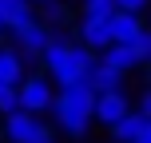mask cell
<instances>
[{
    "mask_svg": "<svg viewBox=\"0 0 151 143\" xmlns=\"http://www.w3.org/2000/svg\"><path fill=\"white\" fill-rule=\"evenodd\" d=\"M147 88H151V64H147Z\"/></svg>",
    "mask_w": 151,
    "mask_h": 143,
    "instance_id": "cell-23",
    "label": "cell"
},
{
    "mask_svg": "<svg viewBox=\"0 0 151 143\" xmlns=\"http://www.w3.org/2000/svg\"><path fill=\"white\" fill-rule=\"evenodd\" d=\"M12 111H20V88H4L0 83V115H12Z\"/></svg>",
    "mask_w": 151,
    "mask_h": 143,
    "instance_id": "cell-17",
    "label": "cell"
},
{
    "mask_svg": "<svg viewBox=\"0 0 151 143\" xmlns=\"http://www.w3.org/2000/svg\"><path fill=\"white\" fill-rule=\"evenodd\" d=\"M147 4H151V0H115V12H131V16H139Z\"/></svg>",
    "mask_w": 151,
    "mask_h": 143,
    "instance_id": "cell-19",
    "label": "cell"
},
{
    "mask_svg": "<svg viewBox=\"0 0 151 143\" xmlns=\"http://www.w3.org/2000/svg\"><path fill=\"white\" fill-rule=\"evenodd\" d=\"M147 127H151V123L143 119V115H139V111H131L127 119H119V123L111 127V143H139Z\"/></svg>",
    "mask_w": 151,
    "mask_h": 143,
    "instance_id": "cell-11",
    "label": "cell"
},
{
    "mask_svg": "<svg viewBox=\"0 0 151 143\" xmlns=\"http://www.w3.org/2000/svg\"><path fill=\"white\" fill-rule=\"evenodd\" d=\"M88 88L96 91V96H107V91H123V72L107 68V64H96V72H91Z\"/></svg>",
    "mask_w": 151,
    "mask_h": 143,
    "instance_id": "cell-12",
    "label": "cell"
},
{
    "mask_svg": "<svg viewBox=\"0 0 151 143\" xmlns=\"http://www.w3.org/2000/svg\"><path fill=\"white\" fill-rule=\"evenodd\" d=\"M52 36H56V28H48L44 20L28 24L24 32H16V44H20V56H24V60H40V56L48 52V44H52Z\"/></svg>",
    "mask_w": 151,
    "mask_h": 143,
    "instance_id": "cell-5",
    "label": "cell"
},
{
    "mask_svg": "<svg viewBox=\"0 0 151 143\" xmlns=\"http://www.w3.org/2000/svg\"><path fill=\"white\" fill-rule=\"evenodd\" d=\"M139 115L151 123V88H143V99H139Z\"/></svg>",
    "mask_w": 151,
    "mask_h": 143,
    "instance_id": "cell-20",
    "label": "cell"
},
{
    "mask_svg": "<svg viewBox=\"0 0 151 143\" xmlns=\"http://www.w3.org/2000/svg\"><path fill=\"white\" fill-rule=\"evenodd\" d=\"M4 32H8V28H4V20H0V36H4Z\"/></svg>",
    "mask_w": 151,
    "mask_h": 143,
    "instance_id": "cell-24",
    "label": "cell"
},
{
    "mask_svg": "<svg viewBox=\"0 0 151 143\" xmlns=\"http://www.w3.org/2000/svg\"><path fill=\"white\" fill-rule=\"evenodd\" d=\"M139 143H151V127H147V131H143V139H139Z\"/></svg>",
    "mask_w": 151,
    "mask_h": 143,
    "instance_id": "cell-22",
    "label": "cell"
},
{
    "mask_svg": "<svg viewBox=\"0 0 151 143\" xmlns=\"http://www.w3.org/2000/svg\"><path fill=\"white\" fill-rule=\"evenodd\" d=\"M0 20H4V28L12 32H24L28 24H36V8H32V0H0Z\"/></svg>",
    "mask_w": 151,
    "mask_h": 143,
    "instance_id": "cell-8",
    "label": "cell"
},
{
    "mask_svg": "<svg viewBox=\"0 0 151 143\" xmlns=\"http://www.w3.org/2000/svg\"><path fill=\"white\" fill-rule=\"evenodd\" d=\"M48 107H56L52 80H48V75H28V80L20 83V111L40 115V111H48Z\"/></svg>",
    "mask_w": 151,
    "mask_h": 143,
    "instance_id": "cell-3",
    "label": "cell"
},
{
    "mask_svg": "<svg viewBox=\"0 0 151 143\" xmlns=\"http://www.w3.org/2000/svg\"><path fill=\"white\" fill-rule=\"evenodd\" d=\"M72 48H76V40L68 36V32H56V36H52V44H48V52L40 56V64H44L48 72H56V68L64 64V56L72 52Z\"/></svg>",
    "mask_w": 151,
    "mask_h": 143,
    "instance_id": "cell-13",
    "label": "cell"
},
{
    "mask_svg": "<svg viewBox=\"0 0 151 143\" xmlns=\"http://www.w3.org/2000/svg\"><path fill=\"white\" fill-rule=\"evenodd\" d=\"M107 20H111V16H107ZM107 20L83 16L80 28H76V44H83L88 52H96V56H104L107 48H115V44H111V28H107Z\"/></svg>",
    "mask_w": 151,
    "mask_h": 143,
    "instance_id": "cell-4",
    "label": "cell"
},
{
    "mask_svg": "<svg viewBox=\"0 0 151 143\" xmlns=\"http://www.w3.org/2000/svg\"><path fill=\"white\" fill-rule=\"evenodd\" d=\"M83 16L107 20V16H115V0H83Z\"/></svg>",
    "mask_w": 151,
    "mask_h": 143,
    "instance_id": "cell-18",
    "label": "cell"
},
{
    "mask_svg": "<svg viewBox=\"0 0 151 143\" xmlns=\"http://www.w3.org/2000/svg\"><path fill=\"white\" fill-rule=\"evenodd\" d=\"M99 64H107V68H115V72H131V68H143V64L135 60V52H131L127 44H115V48H107V52L99 56Z\"/></svg>",
    "mask_w": 151,
    "mask_h": 143,
    "instance_id": "cell-14",
    "label": "cell"
},
{
    "mask_svg": "<svg viewBox=\"0 0 151 143\" xmlns=\"http://www.w3.org/2000/svg\"><path fill=\"white\" fill-rule=\"evenodd\" d=\"M36 143H56V135H52V131H44V135H40Z\"/></svg>",
    "mask_w": 151,
    "mask_h": 143,
    "instance_id": "cell-21",
    "label": "cell"
},
{
    "mask_svg": "<svg viewBox=\"0 0 151 143\" xmlns=\"http://www.w3.org/2000/svg\"><path fill=\"white\" fill-rule=\"evenodd\" d=\"M107 28H111V44H131V40L143 32V20L131 12H115L111 20H107Z\"/></svg>",
    "mask_w": 151,
    "mask_h": 143,
    "instance_id": "cell-10",
    "label": "cell"
},
{
    "mask_svg": "<svg viewBox=\"0 0 151 143\" xmlns=\"http://www.w3.org/2000/svg\"><path fill=\"white\" fill-rule=\"evenodd\" d=\"M127 48H131V52H135V60L143 64V68H147V64H151V28H147V24H143V32H139V36L131 40Z\"/></svg>",
    "mask_w": 151,
    "mask_h": 143,
    "instance_id": "cell-15",
    "label": "cell"
},
{
    "mask_svg": "<svg viewBox=\"0 0 151 143\" xmlns=\"http://www.w3.org/2000/svg\"><path fill=\"white\" fill-rule=\"evenodd\" d=\"M24 80H28L24 56L16 52V48H0V83H4V88H20Z\"/></svg>",
    "mask_w": 151,
    "mask_h": 143,
    "instance_id": "cell-9",
    "label": "cell"
},
{
    "mask_svg": "<svg viewBox=\"0 0 151 143\" xmlns=\"http://www.w3.org/2000/svg\"><path fill=\"white\" fill-rule=\"evenodd\" d=\"M56 123H60L68 135H88L91 119H96V91L88 83L80 88H60L56 91Z\"/></svg>",
    "mask_w": 151,
    "mask_h": 143,
    "instance_id": "cell-1",
    "label": "cell"
},
{
    "mask_svg": "<svg viewBox=\"0 0 151 143\" xmlns=\"http://www.w3.org/2000/svg\"><path fill=\"white\" fill-rule=\"evenodd\" d=\"M127 115H131V103H127V96H123V91L96 96V119H99V123H107V131H111L119 119H127Z\"/></svg>",
    "mask_w": 151,
    "mask_h": 143,
    "instance_id": "cell-7",
    "label": "cell"
},
{
    "mask_svg": "<svg viewBox=\"0 0 151 143\" xmlns=\"http://www.w3.org/2000/svg\"><path fill=\"white\" fill-rule=\"evenodd\" d=\"M96 52H88L83 44H76L68 56H64V64L52 72V80L60 83V88H80V83H88L91 80V72H96Z\"/></svg>",
    "mask_w": 151,
    "mask_h": 143,
    "instance_id": "cell-2",
    "label": "cell"
},
{
    "mask_svg": "<svg viewBox=\"0 0 151 143\" xmlns=\"http://www.w3.org/2000/svg\"><path fill=\"white\" fill-rule=\"evenodd\" d=\"M44 131H48V127L36 119V115H28V111H12V115L4 119V139H8V143H36Z\"/></svg>",
    "mask_w": 151,
    "mask_h": 143,
    "instance_id": "cell-6",
    "label": "cell"
},
{
    "mask_svg": "<svg viewBox=\"0 0 151 143\" xmlns=\"http://www.w3.org/2000/svg\"><path fill=\"white\" fill-rule=\"evenodd\" d=\"M32 4H48V0H32Z\"/></svg>",
    "mask_w": 151,
    "mask_h": 143,
    "instance_id": "cell-25",
    "label": "cell"
},
{
    "mask_svg": "<svg viewBox=\"0 0 151 143\" xmlns=\"http://www.w3.org/2000/svg\"><path fill=\"white\" fill-rule=\"evenodd\" d=\"M40 20H44L48 28H56V32H60V24L68 20V4H60V0H48V4H44V16H40Z\"/></svg>",
    "mask_w": 151,
    "mask_h": 143,
    "instance_id": "cell-16",
    "label": "cell"
}]
</instances>
